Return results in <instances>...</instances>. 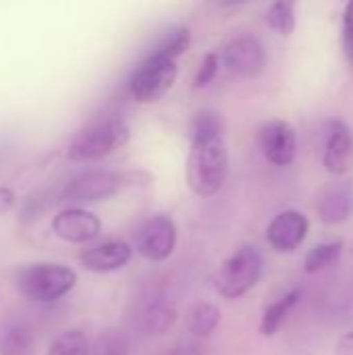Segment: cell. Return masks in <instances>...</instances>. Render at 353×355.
<instances>
[{
	"label": "cell",
	"mask_w": 353,
	"mask_h": 355,
	"mask_svg": "<svg viewBox=\"0 0 353 355\" xmlns=\"http://www.w3.org/2000/svg\"><path fill=\"white\" fill-rule=\"evenodd\" d=\"M189 44H191V31L187 27H173L158 40V44L152 48V52L177 62V58L187 52Z\"/></svg>",
	"instance_id": "ffe728a7"
},
{
	"label": "cell",
	"mask_w": 353,
	"mask_h": 355,
	"mask_svg": "<svg viewBox=\"0 0 353 355\" xmlns=\"http://www.w3.org/2000/svg\"><path fill=\"white\" fill-rule=\"evenodd\" d=\"M218 62H221V56H218L216 52H208V54L204 56V60H202V64H200L196 77H193V85H196V87H206V85L216 77V73H218Z\"/></svg>",
	"instance_id": "cb8c5ba5"
},
{
	"label": "cell",
	"mask_w": 353,
	"mask_h": 355,
	"mask_svg": "<svg viewBox=\"0 0 353 355\" xmlns=\"http://www.w3.org/2000/svg\"><path fill=\"white\" fill-rule=\"evenodd\" d=\"M225 67L243 79H256L266 69V48L256 35H237L221 52Z\"/></svg>",
	"instance_id": "ba28073f"
},
{
	"label": "cell",
	"mask_w": 353,
	"mask_h": 355,
	"mask_svg": "<svg viewBox=\"0 0 353 355\" xmlns=\"http://www.w3.org/2000/svg\"><path fill=\"white\" fill-rule=\"evenodd\" d=\"M341 37H343V52L345 56L353 60V0H350L343 8V27H341Z\"/></svg>",
	"instance_id": "d4e9b609"
},
{
	"label": "cell",
	"mask_w": 353,
	"mask_h": 355,
	"mask_svg": "<svg viewBox=\"0 0 353 355\" xmlns=\"http://www.w3.org/2000/svg\"><path fill=\"white\" fill-rule=\"evenodd\" d=\"M266 23L279 35L289 37L295 29V2H287V0L273 2L266 12Z\"/></svg>",
	"instance_id": "7402d4cb"
},
{
	"label": "cell",
	"mask_w": 353,
	"mask_h": 355,
	"mask_svg": "<svg viewBox=\"0 0 353 355\" xmlns=\"http://www.w3.org/2000/svg\"><path fill=\"white\" fill-rule=\"evenodd\" d=\"M46 355H92V347L83 331L71 329V331L60 333L50 343Z\"/></svg>",
	"instance_id": "44dd1931"
},
{
	"label": "cell",
	"mask_w": 353,
	"mask_h": 355,
	"mask_svg": "<svg viewBox=\"0 0 353 355\" xmlns=\"http://www.w3.org/2000/svg\"><path fill=\"white\" fill-rule=\"evenodd\" d=\"M258 144L264 158L275 166H289L298 154V137L287 121L275 119L262 125L258 133Z\"/></svg>",
	"instance_id": "9c48e42d"
},
{
	"label": "cell",
	"mask_w": 353,
	"mask_h": 355,
	"mask_svg": "<svg viewBox=\"0 0 353 355\" xmlns=\"http://www.w3.org/2000/svg\"><path fill=\"white\" fill-rule=\"evenodd\" d=\"M175 322H177V310H175L171 304L162 302V300H154V302L146 308L144 320H141L144 331H146L148 335H152V337H162V335H166V333L175 327Z\"/></svg>",
	"instance_id": "ac0fdd59"
},
{
	"label": "cell",
	"mask_w": 353,
	"mask_h": 355,
	"mask_svg": "<svg viewBox=\"0 0 353 355\" xmlns=\"http://www.w3.org/2000/svg\"><path fill=\"white\" fill-rule=\"evenodd\" d=\"M92 355H131L129 341L121 331H104L94 341Z\"/></svg>",
	"instance_id": "603a6c76"
},
{
	"label": "cell",
	"mask_w": 353,
	"mask_h": 355,
	"mask_svg": "<svg viewBox=\"0 0 353 355\" xmlns=\"http://www.w3.org/2000/svg\"><path fill=\"white\" fill-rule=\"evenodd\" d=\"M343 254V241L335 239V241H327V243H318L314 245L304 260V270L306 275H318L331 266H335L341 260Z\"/></svg>",
	"instance_id": "d6986e66"
},
{
	"label": "cell",
	"mask_w": 353,
	"mask_h": 355,
	"mask_svg": "<svg viewBox=\"0 0 353 355\" xmlns=\"http://www.w3.org/2000/svg\"><path fill=\"white\" fill-rule=\"evenodd\" d=\"M15 283L23 300L29 304H54L73 291L77 275L60 262H35L23 266L15 275Z\"/></svg>",
	"instance_id": "3957f363"
},
{
	"label": "cell",
	"mask_w": 353,
	"mask_h": 355,
	"mask_svg": "<svg viewBox=\"0 0 353 355\" xmlns=\"http://www.w3.org/2000/svg\"><path fill=\"white\" fill-rule=\"evenodd\" d=\"M318 218L325 225H341L353 214V183L337 181L329 183L316 202Z\"/></svg>",
	"instance_id": "7c38bea8"
},
{
	"label": "cell",
	"mask_w": 353,
	"mask_h": 355,
	"mask_svg": "<svg viewBox=\"0 0 353 355\" xmlns=\"http://www.w3.org/2000/svg\"><path fill=\"white\" fill-rule=\"evenodd\" d=\"M333 355H353V331L352 333H345V335L337 341Z\"/></svg>",
	"instance_id": "484cf974"
},
{
	"label": "cell",
	"mask_w": 353,
	"mask_h": 355,
	"mask_svg": "<svg viewBox=\"0 0 353 355\" xmlns=\"http://www.w3.org/2000/svg\"><path fill=\"white\" fill-rule=\"evenodd\" d=\"M262 254L254 245H241L235 250L216 270L214 275V289L225 300H239L262 277Z\"/></svg>",
	"instance_id": "277c9868"
},
{
	"label": "cell",
	"mask_w": 353,
	"mask_h": 355,
	"mask_svg": "<svg viewBox=\"0 0 353 355\" xmlns=\"http://www.w3.org/2000/svg\"><path fill=\"white\" fill-rule=\"evenodd\" d=\"M177 245V225L166 214H156L135 231V250L150 262H164Z\"/></svg>",
	"instance_id": "52a82bcc"
},
{
	"label": "cell",
	"mask_w": 353,
	"mask_h": 355,
	"mask_svg": "<svg viewBox=\"0 0 353 355\" xmlns=\"http://www.w3.org/2000/svg\"><path fill=\"white\" fill-rule=\"evenodd\" d=\"M221 324V308L212 302L196 304L185 318L187 333L196 339H208Z\"/></svg>",
	"instance_id": "2e32d148"
},
{
	"label": "cell",
	"mask_w": 353,
	"mask_h": 355,
	"mask_svg": "<svg viewBox=\"0 0 353 355\" xmlns=\"http://www.w3.org/2000/svg\"><path fill=\"white\" fill-rule=\"evenodd\" d=\"M50 227H52V233L67 243H87L100 235L102 220L94 212L73 206V208L60 210L52 218Z\"/></svg>",
	"instance_id": "30bf717a"
},
{
	"label": "cell",
	"mask_w": 353,
	"mask_h": 355,
	"mask_svg": "<svg viewBox=\"0 0 353 355\" xmlns=\"http://www.w3.org/2000/svg\"><path fill=\"white\" fill-rule=\"evenodd\" d=\"M179 69L177 62L160 56L156 52H150L131 73L129 77V96L139 104L158 102L177 81Z\"/></svg>",
	"instance_id": "5b68a950"
},
{
	"label": "cell",
	"mask_w": 353,
	"mask_h": 355,
	"mask_svg": "<svg viewBox=\"0 0 353 355\" xmlns=\"http://www.w3.org/2000/svg\"><path fill=\"white\" fill-rule=\"evenodd\" d=\"M0 355H35V331L23 318H8L0 327Z\"/></svg>",
	"instance_id": "9a60e30c"
},
{
	"label": "cell",
	"mask_w": 353,
	"mask_h": 355,
	"mask_svg": "<svg viewBox=\"0 0 353 355\" xmlns=\"http://www.w3.org/2000/svg\"><path fill=\"white\" fill-rule=\"evenodd\" d=\"M352 131L343 121L329 123L327 139H325V154H322V166L327 173L341 177L350 171V158H352Z\"/></svg>",
	"instance_id": "4fadbf2b"
},
{
	"label": "cell",
	"mask_w": 353,
	"mask_h": 355,
	"mask_svg": "<svg viewBox=\"0 0 353 355\" xmlns=\"http://www.w3.org/2000/svg\"><path fill=\"white\" fill-rule=\"evenodd\" d=\"M171 355H202V349L193 341H181Z\"/></svg>",
	"instance_id": "4316f807"
},
{
	"label": "cell",
	"mask_w": 353,
	"mask_h": 355,
	"mask_svg": "<svg viewBox=\"0 0 353 355\" xmlns=\"http://www.w3.org/2000/svg\"><path fill=\"white\" fill-rule=\"evenodd\" d=\"M131 183V175L106 168H94L73 177L56 196L58 202L67 204H96L117 196Z\"/></svg>",
	"instance_id": "8992f818"
},
{
	"label": "cell",
	"mask_w": 353,
	"mask_h": 355,
	"mask_svg": "<svg viewBox=\"0 0 353 355\" xmlns=\"http://www.w3.org/2000/svg\"><path fill=\"white\" fill-rule=\"evenodd\" d=\"M229 177V150L223 137V123L216 112L204 110L191 123V148L185 164V179L198 198L216 196Z\"/></svg>",
	"instance_id": "6da1fadb"
},
{
	"label": "cell",
	"mask_w": 353,
	"mask_h": 355,
	"mask_svg": "<svg viewBox=\"0 0 353 355\" xmlns=\"http://www.w3.org/2000/svg\"><path fill=\"white\" fill-rule=\"evenodd\" d=\"M129 123L119 114H100L87 121L69 144V158L73 162H94L110 156L129 141Z\"/></svg>",
	"instance_id": "7a4b0ae2"
},
{
	"label": "cell",
	"mask_w": 353,
	"mask_h": 355,
	"mask_svg": "<svg viewBox=\"0 0 353 355\" xmlns=\"http://www.w3.org/2000/svg\"><path fill=\"white\" fill-rule=\"evenodd\" d=\"M131 254L133 250L129 243L121 239H112L81 252L79 264L89 272H114L121 270L131 260Z\"/></svg>",
	"instance_id": "5bb4252c"
},
{
	"label": "cell",
	"mask_w": 353,
	"mask_h": 355,
	"mask_svg": "<svg viewBox=\"0 0 353 355\" xmlns=\"http://www.w3.org/2000/svg\"><path fill=\"white\" fill-rule=\"evenodd\" d=\"M302 300V289H293L289 293H285L283 297H279L277 302H273L260 320V335L262 337H273L279 333V329L283 327V322L287 320L289 312L295 308V304Z\"/></svg>",
	"instance_id": "e0dca14e"
},
{
	"label": "cell",
	"mask_w": 353,
	"mask_h": 355,
	"mask_svg": "<svg viewBox=\"0 0 353 355\" xmlns=\"http://www.w3.org/2000/svg\"><path fill=\"white\" fill-rule=\"evenodd\" d=\"M310 223L306 214L298 210L279 212L266 227V241L275 252L291 254L295 252L308 237Z\"/></svg>",
	"instance_id": "8fae6325"
},
{
	"label": "cell",
	"mask_w": 353,
	"mask_h": 355,
	"mask_svg": "<svg viewBox=\"0 0 353 355\" xmlns=\"http://www.w3.org/2000/svg\"><path fill=\"white\" fill-rule=\"evenodd\" d=\"M15 206V191L8 187H0V214Z\"/></svg>",
	"instance_id": "83f0119b"
}]
</instances>
